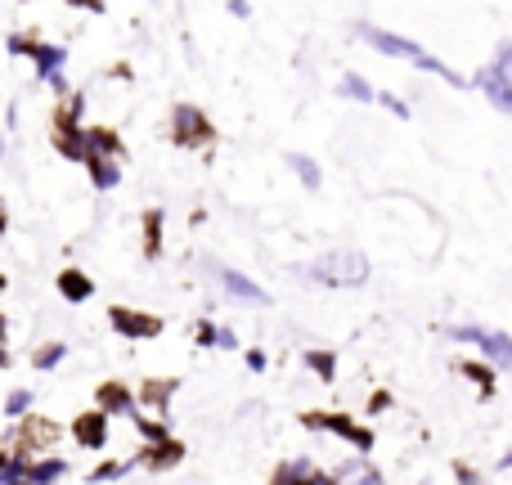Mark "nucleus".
I'll return each mask as SVG.
<instances>
[{"mask_svg": "<svg viewBox=\"0 0 512 485\" xmlns=\"http://www.w3.org/2000/svg\"><path fill=\"white\" fill-rule=\"evenodd\" d=\"M221 283H225V288L234 292V297H243V301H256V306H265V301H270V297H265L261 288H256L252 279H243V274H234V270H221Z\"/></svg>", "mask_w": 512, "mask_h": 485, "instance_id": "9b49d317", "label": "nucleus"}, {"mask_svg": "<svg viewBox=\"0 0 512 485\" xmlns=\"http://www.w3.org/2000/svg\"><path fill=\"white\" fill-rule=\"evenodd\" d=\"M63 477V459H45V463H32V485H50V481H59Z\"/></svg>", "mask_w": 512, "mask_h": 485, "instance_id": "2eb2a0df", "label": "nucleus"}, {"mask_svg": "<svg viewBox=\"0 0 512 485\" xmlns=\"http://www.w3.org/2000/svg\"><path fill=\"white\" fill-rule=\"evenodd\" d=\"M472 86H477L481 95H486L490 104L499 108V113H512V72L495 68V63H486V68L472 77Z\"/></svg>", "mask_w": 512, "mask_h": 485, "instance_id": "20e7f679", "label": "nucleus"}, {"mask_svg": "<svg viewBox=\"0 0 512 485\" xmlns=\"http://www.w3.org/2000/svg\"><path fill=\"white\" fill-rule=\"evenodd\" d=\"M319 481V468L310 459H292L274 472V485H315Z\"/></svg>", "mask_w": 512, "mask_h": 485, "instance_id": "9d476101", "label": "nucleus"}, {"mask_svg": "<svg viewBox=\"0 0 512 485\" xmlns=\"http://www.w3.org/2000/svg\"><path fill=\"white\" fill-rule=\"evenodd\" d=\"M288 162H292V171H297V176H301V185H310V189L319 185V167H315V162L306 158V153H292Z\"/></svg>", "mask_w": 512, "mask_h": 485, "instance_id": "f3484780", "label": "nucleus"}, {"mask_svg": "<svg viewBox=\"0 0 512 485\" xmlns=\"http://www.w3.org/2000/svg\"><path fill=\"white\" fill-rule=\"evenodd\" d=\"M59 360H63V346L59 342H50L45 351H36V369H54Z\"/></svg>", "mask_w": 512, "mask_h": 485, "instance_id": "412c9836", "label": "nucleus"}, {"mask_svg": "<svg viewBox=\"0 0 512 485\" xmlns=\"http://www.w3.org/2000/svg\"><path fill=\"white\" fill-rule=\"evenodd\" d=\"M454 342H472L490 364L499 369H512V337L499 333V328H477V324H463V328H450Z\"/></svg>", "mask_w": 512, "mask_h": 485, "instance_id": "f03ea898", "label": "nucleus"}, {"mask_svg": "<svg viewBox=\"0 0 512 485\" xmlns=\"http://www.w3.org/2000/svg\"><path fill=\"white\" fill-rule=\"evenodd\" d=\"M9 485H32V481H9Z\"/></svg>", "mask_w": 512, "mask_h": 485, "instance_id": "7c9ffc66", "label": "nucleus"}, {"mask_svg": "<svg viewBox=\"0 0 512 485\" xmlns=\"http://www.w3.org/2000/svg\"><path fill=\"white\" fill-rule=\"evenodd\" d=\"M171 122H176V140L180 144H207L212 140V122H207L198 108H189V104H180Z\"/></svg>", "mask_w": 512, "mask_h": 485, "instance_id": "39448f33", "label": "nucleus"}, {"mask_svg": "<svg viewBox=\"0 0 512 485\" xmlns=\"http://www.w3.org/2000/svg\"><path fill=\"white\" fill-rule=\"evenodd\" d=\"M378 99H382V104H387V108H391V113H396V117H409V108H405V104H400V99H396V95H378Z\"/></svg>", "mask_w": 512, "mask_h": 485, "instance_id": "393cba45", "label": "nucleus"}, {"mask_svg": "<svg viewBox=\"0 0 512 485\" xmlns=\"http://www.w3.org/2000/svg\"><path fill=\"white\" fill-rule=\"evenodd\" d=\"M216 342H221V333L212 324H198V346H216Z\"/></svg>", "mask_w": 512, "mask_h": 485, "instance_id": "5701e85b", "label": "nucleus"}, {"mask_svg": "<svg viewBox=\"0 0 512 485\" xmlns=\"http://www.w3.org/2000/svg\"><path fill=\"white\" fill-rule=\"evenodd\" d=\"M117 409H131L126 387H104V396H99V414H117Z\"/></svg>", "mask_w": 512, "mask_h": 485, "instance_id": "dca6fc26", "label": "nucleus"}, {"mask_svg": "<svg viewBox=\"0 0 512 485\" xmlns=\"http://www.w3.org/2000/svg\"><path fill=\"white\" fill-rule=\"evenodd\" d=\"M27 405H32V396H27V391H14V396L5 400V414L18 418V414H27Z\"/></svg>", "mask_w": 512, "mask_h": 485, "instance_id": "4be33fe9", "label": "nucleus"}, {"mask_svg": "<svg viewBox=\"0 0 512 485\" xmlns=\"http://www.w3.org/2000/svg\"><path fill=\"white\" fill-rule=\"evenodd\" d=\"M113 324H117V333H126V337H158L162 333V324L153 315H135V310H126V306H113Z\"/></svg>", "mask_w": 512, "mask_h": 485, "instance_id": "6e6552de", "label": "nucleus"}, {"mask_svg": "<svg viewBox=\"0 0 512 485\" xmlns=\"http://www.w3.org/2000/svg\"><path fill=\"white\" fill-rule=\"evenodd\" d=\"M333 485H382V477H378V472H373L364 459H351L342 472H337Z\"/></svg>", "mask_w": 512, "mask_h": 485, "instance_id": "f8f14e48", "label": "nucleus"}, {"mask_svg": "<svg viewBox=\"0 0 512 485\" xmlns=\"http://www.w3.org/2000/svg\"><path fill=\"white\" fill-rule=\"evenodd\" d=\"M459 485H481V477H472L468 468H459Z\"/></svg>", "mask_w": 512, "mask_h": 485, "instance_id": "bb28decb", "label": "nucleus"}, {"mask_svg": "<svg viewBox=\"0 0 512 485\" xmlns=\"http://www.w3.org/2000/svg\"><path fill=\"white\" fill-rule=\"evenodd\" d=\"M9 45H14V50L18 54H32V59H36V72H41V77H63V50H54V45H36V41H23V36H14V41H9Z\"/></svg>", "mask_w": 512, "mask_h": 485, "instance_id": "423d86ee", "label": "nucleus"}, {"mask_svg": "<svg viewBox=\"0 0 512 485\" xmlns=\"http://www.w3.org/2000/svg\"><path fill=\"white\" fill-rule=\"evenodd\" d=\"M463 373H468V378L477 382V387L486 391V396L495 391V369H486V364H463Z\"/></svg>", "mask_w": 512, "mask_h": 485, "instance_id": "aec40b11", "label": "nucleus"}, {"mask_svg": "<svg viewBox=\"0 0 512 485\" xmlns=\"http://www.w3.org/2000/svg\"><path fill=\"white\" fill-rule=\"evenodd\" d=\"M306 427H324V432H333V436H346V441H355L360 450H369L373 445V436L364 432V427L346 423V418H337V414H306Z\"/></svg>", "mask_w": 512, "mask_h": 485, "instance_id": "0eeeda50", "label": "nucleus"}, {"mask_svg": "<svg viewBox=\"0 0 512 485\" xmlns=\"http://www.w3.org/2000/svg\"><path fill=\"white\" fill-rule=\"evenodd\" d=\"M108 414H81L77 423H72V436H77V445H86V450H99V445L108 441Z\"/></svg>", "mask_w": 512, "mask_h": 485, "instance_id": "1a4fd4ad", "label": "nucleus"}, {"mask_svg": "<svg viewBox=\"0 0 512 485\" xmlns=\"http://www.w3.org/2000/svg\"><path fill=\"white\" fill-rule=\"evenodd\" d=\"M360 36H364V41H369V45H378L382 54H400V59H409V63H414V68L436 72V77H445V81H450V86H468V81H463L454 68H445L441 59H432V54H427L423 45L405 41V36H396V32H382V27H369V23L360 27Z\"/></svg>", "mask_w": 512, "mask_h": 485, "instance_id": "f257e3e1", "label": "nucleus"}, {"mask_svg": "<svg viewBox=\"0 0 512 485\" xmlns=\"http://www.w3.org/2000/svg\"><path fill=\"white\" fill-rule=\"evenodd\" d=\"M0 230H5V207H0Z\"/></svg>", "mask_w": 512, "mask_h": 485, "instance_id": "c756f323", "label": "nucleus"}, {"mask_svg": "<svg viewBox=\"0 0 512 485\" xmlns=\"http://www.w3.org/2000/svg\"><path fill=\"white\" fill-rule=\"evenodd\" d=\"M149 463H153V468H171V463H180V445H176V441L153 445V450H149Z\"/></svg>", "mask_w": 512, "mask_h": 485, "instance_id": "a211bd4d", "label": "nucleus"}, {"mask_svg": "<svg viewBox=\"0 0 512 485\" xmlns=\"http://www.w3.org/2000/svg\"><path fill=\"white\" fill-rule=\"evenodd\" d=\"M59 292H63L68 301H86V297H90V279H86L81 270H63V274H59Z\"/></svg>", "mask_w": 512, "mask_h": 485, "instance_id": "4468645a", "label": "nucleus"}, {"mask_svg": "<svg viewBox=\"0 0 512 485\" xmlns=\"http://www.w3.org/2000/svg\"><path fill=\"white\" fill-rule=\"evenodd\" d=\"M5 364H9V355H5V351H0V369H5Z\"/></svg>", "mask_w": 512, "mask_h": 485, "instance_id": "c85d7f7f", "label": "nucleus"}, {"mask_svg": "<svg viewBox=\"0 0 512 485\" xmlns=\"http://www.w3.org/2000/svg\"><path fill=\"white\" fill-rule=\"evenodd\" d=\"M0 481H14V459H5V450H0Z\"/></svg>", "mask_w": 512, "mask_h": 485, "instance_id": "a878e982", "label": "nucleus"}, {"mask_svg": "<svg viewBox=\"0 0 512 485\" xmlns=\"http://www.w3.org/2000/svg\"><path fill=\"white\" fill-rule=\"evenodd\" d=\"M499 472H512V454H504V459H499Z\"/></svg>", "mask_w": 512, "mask_h": 485, "instance_id": "cd10ccee", "label": "nucleus"}, {"mask_svg": "<svg viewBox=\"0 0 512 485\" xmlns=\"http://www.w3.org/2000/svg\"><path fill=\"white\" fill-rule=\"evenodd\" d=\"M310 369H319L324 378H333V360H328V355H310Z\"/></svg>", "mask_w": 512, "mask_h": 485, "instance_id": "b1692460", "label": "nucleus"}, {"mask_svg": "<svg viewBox=\"0 0 512 485\" xmlns=\"http://www.w3.org/2000/svg\"><path fill=\"white\" fill-rule=\"evenodd\" d=\"M310 274L324 283H364L369 279V261H364L360 252H333V256L310 265Z\"/></svg>", "mask_w": 512, "mask_h": 485, "instance_id": "7ed1b4c3", "label": "nucleus"}, {"mask_svg": "<svg viewBox=\"0 0 512 485\" xmlns=\"http://www.w3.org/2000/svg\"><path fill=\"white\" fill-rule=\"evenodd\" d=\"M342 95H346V99H360V104H364V99H378V95H373V90H369V81H364V77H355V72L342 81Z\"/></svg>", "mask_w": 512, "mask_h": 485, "instance_id": "6ab92c4d", "label": "nucleus"}, {"mask_svg": "<svg viewBox=\"0 0 512 485\" xmlns=\"http://www.w3.org/2000/svg\"><path fill=\"white\" fill-rule=\"evenodd\" d=\"M90 180H95L99 189H113L117 180H122V167H117V158H90Z\"/></svg>", "mask_w": 512, "mask_h": 485, "instance_id": "ddd939ff", "label": "nucleus"}]
</instances>
